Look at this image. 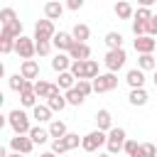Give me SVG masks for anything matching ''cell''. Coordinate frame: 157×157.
I'll use <instances>...</instances> for the list:
<instances>
[{
  "label": "cell",
  "instance_id": "1",
  "mask_svg": "<svg viewBox=\"0 0 157 157\" xmlns=\"http://www.w3.org/2000/svg\"><path fill=\"white\" fill-rule=\"evenodd\" d=\"M7 123H10V128H12L15 135H29V130H32V125H29V115H27L22 108L10 110V113H7Z\"/></svg>",
  "mask_w": 157,
  "mask_h": 157
},
{
  "label": "cell",
  "instance_id": "2",
  "mask_svg": "<svg viewBox=\"0 0 157 157\" xmlns=\"http://www.w3.org/2000/svg\"><path fill=\"white\" fill-rule=\"evenodd\" d=\"M125 61H128L125 49H108V52H105V56H103V64H105L108 74H118V71L125 66Z\"/></svg>",
  "mask_w": 157,
  "mask_h": 157
},
{
  "label": "cell",
  "instance_id": "3",
  "mask_svg": "<svg viewBox=\"0 0 157 157\" xmlns=\"http://www.w3.org/2000/svg\"><path fill=\"white\" fill-rule=\"evenodd\" d=\"M15 54L22 59V61H27V59H32L34 54H37V42H34V37H20L17 42H15Z\"/></svg>",
  "mask_w": 157,
  "mask_h": 157
},
{
  "label": "cell",
  "instance_id": "4",
  "mask_svg": "<svg viewBox=\"0 0 157 157\" xmlns=\"http://www.w3.org/2000/svg\"><path fill=\"white\" fill-rule=\"evenodd\" d=\"M56 37V29H54V22L52 20H37L34 25V42H52Z\"/></svg>",
  "mask_w": 157,
  "mask_h": 157
},
{
  "label": "cell",
  "instance_id": "5",
  "mask_svg": "<svg viewBox=\"0 0 157 157\" xmlns=\"http://www.w3.org/2000/svg\"><path fill=\"white\" fill-rule=\"evenodd\" d=\"M125 142H128V135H125V130H123V128H113V130L108 132V142H105V147H108V155H115V152H120V150L125 147Z\"/></svg>",
  "mask_w": 157,
  "mask_h": 157
},
{
  "label": "cell",
  "instance_id": "6",
  "mask_svg": "<svg viewBox=\"0 0 157 157\" xmlns=\"http://www.w3.org/2000/svg\"><path fill=\"white\" fill-rule=\"evenodd\" d=\"M108 142V135L105 132H101V130H91L88 135H83V142H81V147L86 150V152H96L98 147H103Z\"/></svg>",
  "mask_w": 157,
  "mask_h": 157
},
{
  "label": "cell",
  "instance_id": "7",
  "mask_svg": "<svg viewBox=\"0 0 157 157\" xmlns=\"http://www.w3.org/2000/svg\"><path fill=\"white\" fill-rule=\"evenodd\" d=\"M93 83V93H108V91H113V88H118V76L115 74H101L96 81H91Z\"/></svg>",
  "mask_w": 157,
  "mask_h": 157
},
{
  "label": "cell",
  "instance_id": "8",
  "mask_svg": "<svg viewBox=\"0 0 157 157\" xmlns=\"http://www.w3.org/2000/svg\"><path fill=\"white\" fill-rule=\"evenodd\" d=\"M10 150L17 155H29L34 150V142L29 135H15V137H10Z\"/></svg>",
  "mask_w": 157,
  "mask_h": 157
},
{
  "label": "cell",
  "instance_id": "9",
  "mask_svg": "<svg viewBox=\"0 0 157 157\" xmlns=\"http://www.w3.org/2000/svg\"><path fill=\"white\" fill-rule=\"evenodd\" d=\"M52 44L56 47V52L69 54V52H71V47L76 44V39H74V34H71V32H56V37L52 39Z\"/></svg>",
  "mask_w": 157,
  "mask_h": 157
},
{
  "label": "cell",
  "instance_id": "10",
  "mask_svg": "<svg viewBox=\"0 0 157 157\" xmlns=\"http://www.w3.org/2000/svg\"><path fill=\"white\" fill-rule=\"evenodd\" d=\"M47 105L52 108V113H61L69 103H66V96L61 93V88L59 86H54V91H52V96L47 98Z\"/></svg>",
  "mask_w": 157,
  "mask_h": 157
},
{
  "label": "cell",
  "instance_id": "11",
  "mask_svg": "<svg viewBox=\"0 0 157 157\" xmlns=\"http://www.w3.org/2000/svg\"><path fill=\"white\" fill-rule=\"evenodd\" d=\"M157 49V39L145 34V37H135V52L137 54H152Z\"/></svg>",
  "mask_w": 157,
  "mask_h": 157
},
{
  "label": "cell",
  "instance_id": "12",
  "mask_svg": "<svg viewBox=\"0 0 157 157\" xmlns=\"http://www.w3.org/2000/svg\"><path fill=\"white\" fill-rule=\"evenodd\" d=\"M96 125H98L101 132H110V130L115 128V125H113V115H110L108 108H101V110L96 113Z\"/></svg>",
  "mask_w": 157,
  "mask_h": 157
},
{
  "label": "cell",
  "instance_id": "13",
  "mask_svg": "<svg viewBox=\"0 0 157 157\" xmlns=\"http://www.w3.org/2000/svg\"><path fill=\"white\" fill-rule=\"evenodd\" d=\"M71 56L69 54H61V52H56L54 54V59H52V69L56 71V74H64V71H71Z\"/></svg>",
  "mask_w": 157,
  "mask_h": 157
},
{
  "label": "cell",
  "instance_id": "14",
  "mask_svg": "<svg viewBox=\"0 0 157 157\" xmlns=\"http://www.w3.org/2000/svg\"><path fill=\"white\" fill-rule=\"evenodd\" d=\"M69 56H71V61H88V59H91V47H88V44L76 42V44L71 47Z\"/></svg>",
  "mask_w": 157,
  "mask_h": 157
},
{
  "label": "cell",
  "instance_id": "15",
  "mask_svg": "<svg viewBox=\"0 0 157 157\" xmlns=\"http://www.w3.org/2000/svg\"><path fill=\"white\" fill-rule=\"evenodd\" d=\"M20 74H22L27 81H32V78H39V61H37V59H27V61H22V66H20Z\"/></svg>",
  "mask_w": 157,
  "mask_h": 157
},
{
  "label": "cell",
  "instance_id": "16",
  "mask_svg": "<svg viewBox=\"0 0 157 157\" xmlns=\"http://www.w3.org/2000/svg\"><path fill=\"white\" fill-rule=\"evenodd\" d=\"M125 81H128L130 91H132V88H145V71H140V69H130V71L125 74Z\"/></svg>",
  "mask_w": 157,
  "mask_h": 157
},
{
  "label": "cell",
  "instance_id": "17",
  "mask_svg": "<svg viewBox=\"0 0 157 157\" xmlns=\"http://www.w3.org/2000/svg\"><path fill=\"white\" fill-rule=\"evenodd\" d=\"M61 15H64V5H61V2H56V0L44 2V17H47V20L54 22V20H59Z\"/></svg>",
  "mask_w": 157,
  "mask_h": 157
},
{
  "label": "cell",
  "instance_id": "18",
  "mask_svg": "<svg viewBox=\"0 0 157 157\" xmlns=\"http://www.w3.org/2000/svg\"><path fill=\"white\" fill-rule=\"evenodd\" d=\"M147 101H150V96H147V91H145V88H132V91H130V96H128V103H130V105H135V108L147 105Z\"/></svg>",
  "mask_w": 157,
  "mask_h": 157
},
{
  "label": "cell",
  "instance_id": "19",
  "mask_svg": "<svg viewBox=\"0 0 157 157\" xmlns=\"http://www.w3.org/2000/svg\"><path fill=\"white\" fill-rule=\"evenodd\" d=\"M47 130H49V135H52L54 140H61V137H66V135H69V130H66V123H64V120H52Z\"/></svg>",
  "mask_w": 157,
  "mask_h": 157
},
{
  "label": "cell",
  "instance_id": "20",
  "mask_svg": "<svg viewBox=\"0 0 157 157\" xmlns=\"http://www.w3.org/2000/svg\"><path fill=\"white\" fill-rule=\"evenodd\" d=\"M137 69H140V71H152V69H157V56H155V54H140V56H137Z\"/></svg>",
  "mask_w": 157,
  "mask_h": 157
},
{
  "label": "cell",
  "instance_id": "21",
  "mask_svg": "<svg viewBox=\"0 0 157 157\" xmlns=\"http://www.w3.org/2000/svg\"><path fill=\"white\" fill-rule=\"evenodd\" d=\"M76 76L71 74V71H64V74H59V78H56V86L59 88H64V91H71V88H76Z\"/></svg>",
  "mask_w": 157,
  "mask_h": 157
},
{
  "label": "cell",
  "instance_id": "22",
  "mask_svg": "<svg viewBox=\"0 0 157 157\" xmlns=\"http://www.w3.org/2000/svg\"><path fill=\"white\" fill-rule=\"evenodd\" d=\"M54 86H56V83H49V81L37 78V81H34V93H37V98H49L52 91H54Z\"/></svg>",
  "mask_w": 157,
  "mask_h": 157
},
{
  "label": "cell",
  "instance_id": "23",
  "mask_svg": "<svg viewBox=\"0 0 157 157\" xmlns=\"http://www.w3.org/2000/svg\"><path fill=\"white\" fill-rule=\"evenodd\" d=\"M32 118H34L37 123H47V120H52V108H49L47 103H44V105L39 103V105L32 108Z\"/></svg>",
  "mask_w": 157,
  "mask_h": 157
},
{
  "label": "cell",
  "instance_id": "24",
  "mask_svg": "<svg viewBox=\"0 0 157 157\" xmlns=\"http://www.w3.org/2000/svg\"><path fill=\"white\" fill-rule=\"evenodd\" d=\"M71 34H74V39H76V42L86 44V39L91 37V29H88V25H83V22H76V25H74V29H71Z\"/></svg>",
  "mask_w": 157,
  "mask_h": 157
},
{
  "label": "cell",
  "instance_id": "25",
  "mask_svg": "<svg viewBox=\"0 0 157 157\" xmlns=\"http://www.w3.org/2000/svg\"><path fill=\"white\" fill-rule=\"evenodd\" d=\"M115 15L120 17V20H132L135 17V10H132V5L130 2H115Z\"/></svg>",
  "mask_w": 157,
  "mask_h": 157
},
{
  "label": "cell",
  "instance_id": "26",
  "mask_svg": "<svg viewBox=\"0 0 157 157\" xmlns=\"http://www.w3.org/2000/svg\"><path fill=\"white\" fill-rule=\"evenodd\" d=\"M29 137H32V142H34V145H44L52 135H49V130H44V128H39V125H37V128H32V130H29Z\"/></svg>",
  "mask_w": 157,
  "mask_h": 157
},
{
  "label": "cell",
  "instance_id": "27",
  "mask_svg": "<svg viewBox=\"0 0 157 157\" xmlns=\"http://www.w3.org/2000/svg\"><path fill=\"white\" fill-rule=\"evenodd\" d=\"M0 34H7V37H12V39H20V37H22V22H20V20H15L12 25L2 27V29H0Z\"/></svg>",
  "mask_w": 157,
  "mask_h": 157
},
{
  "label": "cell",
  "instance_id": "28",
  "mask_svg": "<svg viewBox=\"0 0 157 157\" xmlns=\"http://www.w3.org/2000/svg\"><path fill=\"white\" fill-rule=\"evenodd\" d=\"M132 157H157V147L152 142H140V147Z\"/></svg>",
  "mask_w": 157,
  "mask_h": 157
},
{
  "label": "cell",
  "instance_id": "29",
  "mask_svg": "<svg viewBox=\"0 0 157 157\" xmlns=\"http://www.w3.org/2000/svg\"><path fill=\"white\" fill-rule=\"evenodd\" d=\"M105 44H108V49H123V34L120 32H108Z\"/></svg>",
  "mask_w": 157,
  "mask_h": 157
},
{
  "label": "cell",
  "instance_id": "30",
  "mask_svg": "<svg viewBox=\"0 0 157 157\" xmlns=\"http://www.w3.org/2000/svg\"><path fill=\"white\" fill-rule=\"evenodd\" d=\"M15 20H17V12H15L12 7H2V10H0V25H2V27L12 25Z\"/></svg>",
  "mask_w": 157,
  "mask_h": 157
},
{
  "label": "cell",
  "instance_id": "31",
  "mask_svg": "<svg viewBox=\"0 0 157 157\" xmlns=\"http://www.w3.org/2000/svg\"><path fill=\"white\" fill-rule=\"evenodd\" d=\"M15 42L17 39H12V37H7V34H0V54H10V52H15Z\"/></svg>",
  "mask_w": 157,
  "mask_h": 157
},
{
  "label": "cell",
  "instance_id": "32",
  "mask_svg": "<svg viewBox=\"0 0 157 157\" xmlns=\"http://www.w3.org/2000/svg\"><path fill=\"white\" fill-rule=\"evenodd\" d=\"M98 76H101L98 61H96V59H88V61H86V81H96Z\"/></svg>",
  "mask_w": 157,
  "mask_h": 157
},
{
  "label": "cell",
  "instance_id": "33",
  "mask_svg": "<svg viewBox=\"0 0 157 157\" xmlns=\"http://www.w3.org/2000/svg\"><path fill=\"white\" fill-rule=\"evenodd\" d=\"M20 103H22L25 108H34V105H39L34 91H25V93H20Z\"/></svg>",
  "mask_w": 157,
  "mask_h": 157
},
{
  "label": "cell",
  "instance_id": "34",
  "mask_svg": "<svg viewBox=\"0 0 157 157\" xmlns=\"http://www.w3.org/2000/svg\"><path fill=\"white\" fill-rule=\"evenodd\" d=\"M64 96H66V103H69V105H81V103L86 101V98L78 93V88H71V91H66Z\"/></svg>",
  "mask_w": 157,
  "mask_h": 157
},
{
  "label": "cell",
  "instance_id": "35",
  "mask_svg": "<svg viewBox=\"0 0 157 157\" xmlns=\"http://www.w3.org/2000/svg\"><path fill=\"white\" fill-rule=\"evenodd\" d=\"M71 74L76 76V81H83L86 78V61H74L71 64Z\"/></svg>",
  "mask_w": 157,
  "mask_h": 157
},
{
  "label": "cell",
  "instance_id": "36",
  "mask_svg": "<svg viewBox=\"0 0 157 157\" xmlns=\"http://www.w3.org/2000/svg\"><path fill=\"white\" fill-rule=\"evenodd\" d=\"M152 17H155V15H152V10H150V7H142V5H140V7L135 10V17H132V20H140V22H150Z\"/></svg>",
  "mask_w": 157,
  "mask_h": 157
},
{
  "label": "cell",
  "instance_id": "37",
  "mask_svg": "<svg viewBox=\"0 0 157 157\" xmlns=\"http://www.w3.org/2000/svg\"><path fill=\"white\" fill-rule=\"evenodd\" d=\"M52 152H54V155H64V152H69L66 140H64V137H61V140H52Z\"/></svg>",
  "mask_w": 157,
  "mask_h": 157
},
{
  "label": "cell",
  "instance_id": "38",
  "mask_svg": "<svg viewBox=\"0 0 157 157\" xmlns=\"http://www.w3.org/2000/svg\"><path fill=\"white\" fill-rule=\"evenodd\" d=\"M132 34H135V37H145V34H147V22L132 20Z\"/></svg>",
  "mask_w": 157,
  "mask_h": 157
},
{
  "label": "cell",
  "instance_id": "39",
  "mask_svg": "<svg viewBox=\"0 0 157 157\" xmlns=\"http://www.w3.org/2000/svg\"><path fill=\"white\" fill-rule=\"evenodd\" d=\"M76 88H78V93H81L83 98L93 93V83H91V81H86V78H83V81H78V83H76Z\"/></svg>",
  "mask_w": 157,
  "mask_h": 157
},
{
  "label": "cell",
  "instance_id": "40",
  "mask_svg": "<svg viewBox=\"0 0 157 157\" xmlns=\"http://www.w3.org/2000/svg\"><path fill=\"white\" fill-rule=\"evenodd\" d=\"M64 140H66V145H69V150H76V147H78V145L83 142V137H78V132H69V135H66Z\"/></svg>",
  "mask_w": 157,
  "mask_h": 157
},
{
  "label": "cell",
  "instance_id": "41",
  "mask_svg": "<svg viewBox=\"0 0 157 157\" xmlns=\"http://www.w3.org/2000/svg\"><path fill=\"white\" fill-rule=\"evenodd\" d=\"M52 42H37V54L39 56H49V52H52Z\"/></svg>",
  "mask_w": 157,
  "mask_h": 157
},
{
  "label": "cell",
  "instance_id": "42",
  "mask_svg": "<svg viewBox=\"0 0 157 157\" xmlns=\"http://www.w3.org/2000/svg\"><path fill=\"white\" fill-rule=\"evenodd\" d=\"M137 147H140V145H137V142H135V140H128V142H125V147H123V150H125V152H128V157H132V155H135V152H137Z\"/></svg>",
  "mask_w": 157,
  "mask_h": 157
},
{
  "label": "cell",
  "instance_id": "43",
  "mask_svg": "<svg viewBox=\"0 0 157 157\" xmlns=\"http://www.w3.org/2000/svg\"><path fill=\"white\" fill-rule=\"evenodd\" d=\"M147 34H150V37H157V15L147 22Z\"/></svg>",
  "mask_w": 157,
  "mask_h": 157
},
{
  "label": "cell",
  "instance_id": "44",
  "mask_svg": "<svg viewBox=\"0 0 157 157\" xmlns=\"http://www.w3.org/2000/svg\"><path fill=\"white\" fill-rule=\"evenodd\" d=\"M66 7L76 12V10H81V7H83V0H69V2H66Z\"/></svg>",
  "mask_w": 157,
  "mask_h": 157
},
{
  "label": "cell",
  "instance_id": "45",
  "mask_svg": "<svg viewBox=\"0 0 157 157\" xmlns=\"http://www.w3.org/2000/svg\"><path fill=\"white\" fill-rule=\"evenodd\" d=\"M39 157H56V155H54V152H52V150H49V152H42V155H39Z\"/></svg>",
  "mask_w": 157,
  "mask_h": 157
},
{
  "label": "cell",
  "instance_id": "46",
  "mask_svg": "<svg viewBox=\"0 0 157 157\" xmlns=\"http://www.w3.org/2000/svg\"><path fill=\"white\" fill-rule=\"evenodd\" d=\"M7 157H25V155H17V152H10Z\"/></svg>",
  "mask_w": 157,
  "mask_h": 157
},
{
  "label": "cell",
  "instance_id": "47",
  "mask_svg": "<svg viewBox=\"0 0 157 157\" xmlns=\"http://www.w3.org/2000/svg\"><path fill=\"white\" fill-rule=\"evenodd\" d=\"M98 157H110V155H108V152H103V155H98Z\"/></svg>",
  "mask_w": 157,
  "mask_h": 157
},
{
  "label": "cell",
  "instance_id": "48",
  "mask_svg": "<svg viewBox=\"0 0 157 157\" xmlns=\"http://www.w3.org/2000/svg\"><path fill=\"white\" fill-rule=\"evenodd\" d=\"M155 88H157V71H155Z\"/></svg>",
  "mask_w": 157,
  "mask_h": 157
}]
</instances>
